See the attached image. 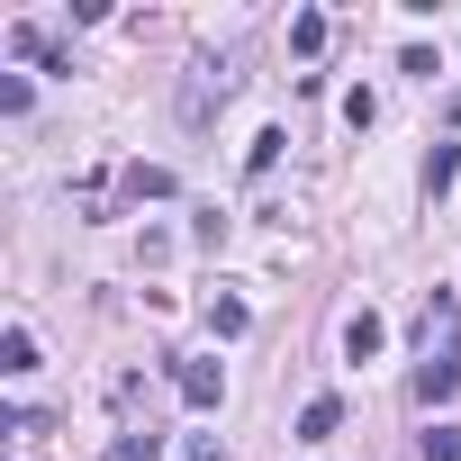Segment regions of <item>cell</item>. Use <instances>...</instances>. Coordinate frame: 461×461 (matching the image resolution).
<instances>
[{
	"label": "cell",
	"mask_w": 461,
	"mask_h": 461,
	"mask_svg": "<svg viewBox=\"0 0 461 461\" xmlns=\"http://www.w3.org/2000/svg\"><path fill=\"white\" fill-rule=\"evenodd\" d=\"M226 91H236V64H199V73H190V91H181V118L199 127V118H208Z\"/></svg>",
	"instance_id": "obj_2"
},
{
	"label": "cell",
	"mask_w": 461,
	"mask_h": 461,
	"mask_svg": "<svg viewBox=\"0 0 461 461\" xmlns=\"http://www.w3.org/2000/svg\"><path fill=\"white\" fill-rule=\"evenodd\" d=\"M181 461H226V452H217V434H199V443H190Z\"/></svg>",
	"instance_id": "obj_15"
},
{
	"label": "cell",
	"mask_w": 461,
	"mask_h": 461,
	"mask_svg": "<svg viewBox=\"0 0 461 461\" xmlns=\"http://www.w3.org/2000/svg\"><path fill=\"white\" fill-rule=\"evenodd\" d=\"M452 181H461V145H434V154H425V199H443Z\"/></svg>",
	"instance_id": "obj_7"
},
{
	"label": "cell",
	"mask_w": 461,
	"mask_h": 461,
	"mask_svg": "<svg viewBox=\"0 0 461 461\" xmlns=\"http://www.w3.org/2000/svg\"><path fill=\"white\" fill-rule=\"evenodd\" d=\"M380 344H389V326H380L371 308H362V317H344V353H353V362H371Z\"/></svg>",
	"instance_id": "obj_4"
},
{
	"label": "cell",
	"mask_w": 461,
	"mask_h": 461,
	"mask_svg": "<svg viewBox=\"0 0 461 461\" xmlns=\"http://www.w3.org/2000/svg\"><path fill=\"white\" fill-rule=\"evenodd\" d=\"M290 55H326V10H299L290 19Z\"/></svg>",
	"instance_id": "obj_10"
},
{
	"label": "cell",
	"mask_w": 461,
	"mask_h": 461,
	"mask_svg": "<svg viewBox=\"0 0 461 461\" xmlns=\"http://www.w3.org/2000/svg\"><path fill=\"white\" fill-rule=\"evenodd\" d=\"M281 145H290V136H281V127H263V136H254V145H245V172H254V181H263V172H272V163H281Z\"/></svg>",
	"instance_id": "obj_12"
},
{
	"label": "cell",
	"mask_w": 461,
	"mask_h": 461,
	"mask_svg": "<svg viewBox=\"0 0 461 461\" xmlns=\"http://www.w3.org/2000/svg\"><path fill=\"white\" fill-rule=\"evenodd\" d=\"M10 55H19V64H55V46H46V28H28V19L10 28Z\"/></svg>",
	"instance_id": "obj_11"
},
{
	"label": "cell",
	"mask_w": 461,
	"mask_h": 461,
	"mask_svg": "<svg viewBox=\"0 0 461 461\" xmlns=\"http://www.w3.org/2000/svg\"><path fill=\"white\" fill-rule=\"evenodd\" d=\"M0 371H10V380H28V371H37V335H28V326L0 335Z\"/></svg>",
	"instance_id": "obj_6"
},
{
	"label": "cell",
	"mask_w": 461,
	"mask_h": 461,
	"mask_svg": "<svg viewBox=\"0 0 461 461\" xmlns=\"http://www.w3.org/2000/svg\"><path fill=\"white\" fill-rule=\"evenodd\" d=\"M425 461H461V425H434L425 434Z\"/></svg>",
	"instance_id": "obj_14"
},
{
	"label": "cell",
	"mask_w": 461,
	"mask_h": 461,
	"mask_svg": "<svg viewBox=\"0 0 461 461\" xmlns=\"http://www.w3.org/2000/svg\"><path fill=\"white\" fill-rule=\"evenodd\" d=\"M335 425H344V407H335V398H308V407H299V443H326Z\"/></svg>",
	"instance_id": "obj_8"
},
{
	"label": "cell",
	"mask_w": 461,
	"mask_h": 461,
	"mask_svg": "<svg viewBox=\"0 0 461 461\" xmlns=\"http://www.w3.org/2000/svg\"><path fill=\"white\" fill-rule=\"evenodd\" d=\"M172 389H181L190 407H217V398H226V371H217V362H172Z\"/></svg>",
	"instance_id": "obj_3"
},
{
	"label": "cell",
	"mask_w": 461,
	"mask_h": 461,
	"mask_svg": "<svg viewBox=\"0 0 461 461\" xmlns=\"http://www.w3.org/2000/svg\"><path fill=\"white\" fill-rule=\"evenodd\" d=\"M127 190H136V199H172V172H154V163H136V172H127Z\"/></svg>",
	"instance_id": "obj_13"
},
{
	"label": "cell",
	"mask_w": 461,
	"mask_h": 461,
	"mask_svg": "<svg viewBox=\"0 0 461 461\" xmlns=\"http://www.w3.org/2000/svg\"><path fill=\"white\" fill-rule=\"evenodd\" d=\"M416 335H425V362H416V398H425V407H443V398L461 389V299H452V290H434Z\"/></svg>",
	"instance_id": "obj_1"
},
{
	"label": "cell",
	"mask_w": 461,
	"mask_h": 461,
	"mask_svg": "<svg viewBox=\"0 0 461 461\" xmlns=\"http://www.w3.org/2000/svg\"><path fill=\"white\" fill-rule=\"evenodd\" d=\"M245 326H254V308H245V299H208V335H217V344H236Z\"/></svg>",
	"instance_id": "obj_5"
},
{
	"label": "cell",
	"mask_w": 461,
	"mask_h": 461,
	"mask_svg": "<svg viewBox=\"0 0 461 461\" xmlns=\"http://www.w3.org/2000/svg\"><path fill=\"white\" fill-rule=\"evenodd\" d=\"M109 461H163V434H154V425H127V434L109 443Z\"/></svg>",
	"instance_id": "obj_9"
}]
</instances>
